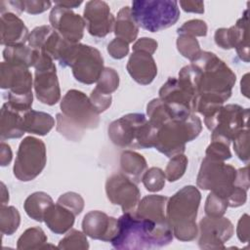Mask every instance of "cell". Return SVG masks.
<instances>
[{"mask_svg": "<svg viewBox=\"0 0 250 250\" xmlns=\"http://www.w3.org/2000/svg\"><path fill=\"white\" fill-rule=\"evenodd\" d=\"M178 80L194 98V112L206 117L230 98L236 76L214 53L201 51L190 64L180 70Z\"/></svg>", "mask_w": 250, "mask_h": 250, "instance_id": "1", "label": "cell"}, {"mask_svg": "<svg viewBox=\"0 0 250 250\" xmlns=\"http://www.w3.org/2000/svg\"><path fill=\"white\" fill-rule=\"evenodd\" d=\"M22 10L30 15H37L47 11L51 8V1H39V0H29V1H21Z\"/></svg>", "mask_w": 250, "mask_h": 250, "instance_id": "47", "label": "cell"}, {"mask_svg": "<svg viewBox=\"0 0 250 250\" xmlns=\"http://www.w3.org/2000/svg\"><path fill=\"white\" fill-rule=\"evenodd\" d=\"M39 51L23 45H16V46H7L3 50V58L4 62H12V63H20L25 65L26 67L34 66L38 56Z\"/></svg>", "mask_w": 250, "mask_h": 250, "instance_id": "30", "label": "cell"}, {"mask_svg": "<svg viewBox=\"0 0 250 250\" xmlns=\"http://www.w3.org/2000/svg\"><path fill=\"white\" fill-rule=\"evenodd\" d=\"M248 117L249 108L229 104L221 106L213 114L204 117V123L212 132V142H220L229 146L240 131L248 128Z\"/></svg>", "mask_w": 250, "mask_h": 250, "instance_id": "9", "label": "cell"}, {"mask_svg": "<svg viewBox=\"0 0 250 250\" xmlns=\"http://www.w3.org/2000/svg\"><path fill=\"white\" fill-rule=\"evenodd\" d=\"M215 43L222 49L235 48L240 60L249 62V36H248V10L236 23L229 28H218L214 35Z\"/></svg>", "mask_w": 250, "mask_h": 250, "instance_id": "14", "label": "cell"}, {"mask_svg": "<svg viewBox=\"0 0 250 250\" xmlns=\"http://www.w3.org/2000/svg\"><path fill=\"white\" fill-rule=\"evenodd\" d=\"M248 76L249 74L246 73L243 78L241 79V93L246 97L248 98L249 95H248Z\"/></svg>", "mask_w": 250, "mask_h": 250, "instance_id": "56", "label": "cell"}, {"mask_svg": "<svg viewBox=\"0 0 250 250\" xmlns=\"http://www.w3.org/2000/svg\"><path fill=\"white\" fill-rule=\"evenodd\" d=\"M59 62L63 67L69 66L74 78L88 85L97 82L104 68L100 51L81 43H69Z\"/></svg>", "mask_w": 250, "mask_h": 250, "instance_id": "8", "label": "cell"}, {"mask_svg": "<svg viewBox=\"0 0 250 250\" xmlns=\"http://www.w3.org/2000/svg\"><path fill=\"white\" fill-rule=\"evenodd\" d=\"M235 186L242 188L246 190L249 189V177H248V167H243L237 170Z\"/></svg>", "mask_w": 250, "mask_h": 250, "instance_id": "52", "label": "cell"}, {"mask_svg": "<svg viewBox=\"0 0 250 250\" xmlns=\"http://www.w3.org/2000/svg\"><path fill=\"white\" fill-rule=\"evenodd\" d=\"M180 5L182 9L188 13H204V3L202 1H180Z\"/></svg>", "mask_w": 250, "mask_h": 250, "instance_id": "51", "label": "cell"}, {"mask_svg": "<svg viewBox=\"0 0 250 250\" xmlns=\"http://www.w3.org/2000/svg\"><path fill=\"white\" fill-rule=\"evenodd\" d=\"M159 99L181 117L194 112V98L182 86L178 78L170 77L159 90Z\"/></svg>", "mask_w": 250, "mask_h": 250, "instance_id": "18", "label": "cell"}, {"mask_svg": "<svg viewBox=\"0 0 250 250\" xmlns=\"http://www.w3.org/2000/svg\"><path fill=\"white\" fill-rule=\"evenodd\" d=\"M89 98L91 103L93 104V105L95 106L96 110L99 113L105 111L111 105V102H112L111 95L103 94L100 91H98L96 88L91 92Z\"/></svg>", "mask_w": 250, "mask_h": 250, "instance_id": "46", "label": "cell"}, {"mask_svg": "<svg viewBox=\"0 0 250 250\" xmlns=\"http://www.w3.org/2000/svg\"><path fill=\"white\" fill-rule=\"evenodd\" d=\"M57 203L69 209L75 216L79 215L84 209V199L80 194L73 191H68L62 194L58 198Z\"/></svg>", "mask_w": 250, "mask_h": 250, "instance_id": "40", "label": "cell"}, {"mask_svg": "<svg viewBox=\"0 0 250 250\" xmlns=\"http://www.w3.org/2000/svg\"><path fill=\"white\" fill-rule=\"evenodd\" d=\"M120 167L122 173L138 184L147 167L146 158L133 150H124L120 155Z\"/></svg>", "mask_w": 250, "mask_h": 250, "instance_id": "28", "label": "cell"}, {"mask_svg": "<svg viewBox=\"0 0 250 250\" xmlns=\"http://www.w3.org/2000/svg\"><path fill=\"white\" fill-rule=\"evenodd\" d=\"M62 113L57 114V131L72 142H79L86 129L100 124V113L81 91L68 90L61 101Z\"/></svg>", "mask_w": 250, "mask_h": 250, "instance_id": "3", "label": "cell"}, {"mask_svg": "<svg viewBox=\"0 0 250 250\" xmlns=\"http://www.w3.org/2000/svg\"><path fill=\"white\" fill-rule=\"evenodd\" d=\"M49 21L51 26L57 30L66 41L79 43L83 38L86 26L84 19L69 9L55 5L52 8Z\"/></svg>", "mask_w": 250, "mask_h": 250, "instance_id": "16", "label": "cell"}, {"mask_svg": "<svg viewBox=\"0 0 250 250\" xmlns=\"http://www.w3.org/2000/svg\"><path fill=\"white\" fill-rule=\"evenodd\" d=\"M198 227V246L201 249H225V242L233 234V226L225 217L206 216L200 220Z\"/></svg>", "mask_w": 250, "mask_h": 250, "instance_id": "15", "label": "cell"}, {"mask_svg": "<svg viewBox=\"0 0 250 250\" xmlns=\"http://www.w3.org/2000/svg\"><path fill=\"white\" fill-rule=\"evenodd\" d=\"M207 24L202 20H189L186 21L177 30L178 34H188L193 37L196 36H206L207 34Z\"/></svg>", "mask_w": 250, "mask_h": 250, "instance_id": "43", "label": "cell"}, {"mask_svg": "<svg viewBox=\"0 0 250 250\" xmlns=\"http://www.w3.org/2000/svg\"><path fill=\"white\" fill-rule=\"evenodd\" d=\"M167 201L168 197L163 195H146L139 201L135 213L142 218L151 220L157 224L168 223L166 219Z\"/></svg>", "mask_w": 250, "mask_h": 250, "instance_id": "25", "label": "cell"}, {"mask_svg": "<svg viewBox=\"0 0 250 250\" xmlns=\"http://www.w3.org/2000/svg\"><path fill=\"white\" fill-rule=\"evenodd\" d=\"M246 200H247V190L235 186L232 192L228 198V205L229 207L236 208V207L242 206L246 202Z\"/></svg>", "mask_w": 250, "mask_h": 250, "instance_id": "48", "label": "cell"}, {"mask_svg": "<svg viewBox=\"0 0 250 250\" xmlns=\"http://www.w3.org/2000/svg\"><path fill=\"white\" fill-rule=\"evenodd\" d=\"M47 235L39 227H33L25 229L18 239L17 248L21 250L26 249H43L48 245Z\"/></svg>", "mask_w": 250, "mask_h": 250, "instance_id": "32", "label": "cell"}, {"mask_svg": "<svg viewBox=\"0 0 250 250\" xmlns=\"http://www.w3.org/2000/svg\"><path fill=\"white\" fill-rule=\"evenodd\" d=\"M165 173L158 167H151L146 170L143 177L142 182L145 188L151 192H157L161 190L165 186Z\"/></svg>", "mask_w": 250, "mask_h": 250, "instance_id": "36", "label": "cell"}, {"mask_svg": "<svg viewBox=\"0 0 250 250\" xmlns=\"http://www.w3.org/2000/svg\"><path fill=\"white\" fill-rule=\"evenodd\" d=\"M173 236L168 223L157 224L129 212L119 217L118 232L111 245L118 250L154 249L168 245Z\"/></svg>", "mask_w": 250, "mask_h": 250, "instance_id": "2", "label": "cell"}, {"mask_svg": "<svg viewBox=\"0 0 250 250\" xmlns=\"http://www.w3.org/2000/svg\"><path fill=\"white\" fill-rule=\"evenodd\" d=\"M54 126L55 119L47 112L29 109L23 113V128L27 133L45 136Z\"/></svg>", "mask_w": 250, "mask_h": 250, "instance_id": "27", "label": "cell"}, {"mask_svg": "<svg viewBox=\"0 0 250 250\" xmlns=\"http://www.w3.org/2000/svg\"><path fill=\"white\" fill-rule=\"evenodd\" d=\"M157 46L158 43L154 39L148 37H142L133 44L132 48L133 51H143L150 55H153L157 49Z\"/></svg>", "mask_w": 250, "mask_h": 250, "instance_id": "49", "label": "cell"}, {"mask_svg": "<svg viewBox=\"0 0 250 250\" xmlns=\"http://www.w3.org/2000/svg\"><path fill=\"white\" fill-rule=\"evenodd\" d=\"M202 130V122L194 113L187 117L171 118L155 129L154 145L167 157L184 153L186 144L196 139Z\"/></svg>", "mask_w": 250, "mask_h": 250, "instance_id": "5", "label": "cell"}, {"mask_svg": "<svg viewBox=\"0 0 250 250\" xmlns=\"http://www.w3.org/2000/svg\"><path fill=\"white\" fill-rule=\"evenodd\" d=\"M9 201V191L4 183H1V205H5Z\"/></svg>", "mask_w": 250, "mask_h": 250, "instance_id": "55", "label": "cell"}, {"mask_svg": "<svg viewBox=\"0 0 250 250\" xmlns=\"http://www.w3.org/2000/svg\"><path fill=\"white\" fill-rule=\"evenodd\" d=\"M82 229L93 239L111 242L118 232V220L102 211H90L83 218Z\"/></svg>", "mask_w": 250, "mask_h": 250, "instance_id": "20", "label": "cell"}, {"mask_svg": "<svg viewBox=\"0 0 250 250\" xmlns=\"http://www.w3.org/2000/svg\"><path fill=\"white\" fill-rule=\"evenodd\" d=\"M59 249H88L89 243L87 240V235L77 229H70L65 236L60 240Z\"/></svg>", "mask_w": 250, "mask_h": 250, "instance_id": "37", "label": "cell"}, {"mask_svg": "<svg viewBox=\"0 0 250 250\" xmlns=\"http://www.w3.org/2000/svg\"><path fill=\"white\" fill-rule=\"evenodd\" d=\"M82 4V1H56L55 5L65 8V9H72L77 8Z\"/></svg>", "mask_w": 250, "mask_h": 250, "instance_id": "54", "label": "cell"}, {"mask_svg": "<svg viewBox=\"0 0 250 250\" xmlns=\"http://www.w3.org/2000/svg\"><path fill=\"white\" fill-rule=\"evenodd\" d=\"M54 203L52 197L44 191H36L27 196L23 203L25 213L37 222H43L48 207Z\"/></svg>", "mask_w": 250, "mask_h": 250, "instance_id": "31", "label": "cell"}, {"mask_svg": "<svg viewBox=\"0 0 250 250\" xmlns=\"http://www.w3.org/2000/svg\"><path fill=\"white\" fill-rule=\"evenodd\" d=\"M175 0H135L131 14L138 26L157 32L174 25L180 18V9Z\"/></svg>", "mask_w": 250, "mask_h": 250, "instance_id": "7", "label": "cell"}, {"mask_svg": "<svg viewBox=\"0 0 250 250\" xmlns=\"http://www.w3.org/2000/svg\"><path fill=\"white\" fill-rule=\"evenodd\" d=\"M105 193L107 199L113 205H119L124 213L136 211L141 197L137 184L123 173H116L107 178Z\"/></svg>", "mask_w": 250, "mask_h": 250, "instance_id": "13", "label": "cell"}, {"mask_svg": "<svg viewBox=\"0 0 250 250\" xmlns=\"http://www.w3.org/2000/svg\"><path fill=\"white\" fill-rule=\"evenodd\" d=\"M34 68L33 86L36 98L42 104H56L61 99V89L54 60L49 55L40 52Z\"/></svg>", "mask_w": 250, "mask_h": 250, "instance_id": "12", "label": "cell"}, {"mask_svg": "<svg viewBox=\"0 0 250 250\" xmlns=\"http://www.w3.org/2000/svg\"><path fill=\"white\" fill-rule=\"evenodd\" d=\"M25 133L23 128V114L12 108L5 103L1 108L0 135L1 140L19 139Z\"/></svg>", "mask_w": 250, "mask_h": 250, "instance_id": "26", "label": "cell"}, {"mask_svg": "<svg viewBox=\"0 0 250 250\" xmlns=\"http://www.w3.org/2000/svg\"><path fill=\"white\" fill-rule=\"evenodd\" d=\"M200 200V191L194 186H186L168 198L166 219L178 240L191 241L198 235L196 217Z\"/></svg>", "mask_w": 250, "mask_h": 250, "instance_id": "4", "label": "cell"}, {"mask_svg": "<svg viewBox=\"0 0 250 250\" xmlns=\"http://www.w3.org/2000/svg\"><path fill=\"white\" fill-rule=\"evenodd\" d=\"M206 156L225 161L231 158V152L228 145L220 142H211V144L206 148Z\"/></svg>", "mask_w": 250, "mask_h": 250, "instance_id": "44", "label": "cell"}, {"mask_svg": "<svg viewBox=\"0 0 250 250\" xmlns=\"http://www.w3.org/2000/svg\"><path fill=\"white\" fill-rule=\"evenodd\" d=\"M126 68L130 76L141 85L150 84L157 74V66L152 55L143 51H133Z\"/></svg>", "mask_w": 250, "mask_h": 250, "instance_id": "22", "label": "cell"}, {"mask_svg": "<svg viewBox=\"0 0 250 250\" xmlns=\"http://www.w3.org/2000/svg\"><path fill=\"white\" fill-rule=\"evenodd\" d=\"M75 217L66 207L59 203H53L46 210L43 221L51 231L57 234H62L73 227Z\"/></svg>", "mask_w": 250, "mask_h": 250, "instance_id": "24", "label": "cell"}, {"mask_svg": "<svg viewBox=\"0 0 250 250\" xmlns=\"http://www.w3.org/2000/svg\"><path fill=\"white\" fill-rule=\"evenodd\" d=\"M33 102V94H14V93H8V104L20 112H26L29 109H31Z\"/></svg>", "mask_w": 250, "mask_h": 250, "instance_id": "42", "label": "cell"}, {"mask_svg": "<svg viewBox=\"0 0 250 250\" xmlns=\"http://www.w3.org/2000/svg\"><path fill=\"white\" fill-rule=\"evenodd\" d=\"M20 223H21V215L16 207L1 205L0 229L2 234L12 235L18 229Z\"/></svg>", "mask_w": 250, "mask_h": 250, "instance_id": "33", "label": "cell"}, {"mask_svg": "<svg viewBox=\"0 0 250 250\" xmlns=\"http://www.w3.org/2000/svg\"><path fill=\"white\" fill-rule=\"evenodd\" d=\"M107 52L113 59L121 60L129 54V43L116 37L108 43Z\"/></svg>", "mask_w": 250, "mask_h": 250, "instance_id": "45", "label": "cell"}, {"mask_svg": "<svg viewBox=\"0 0 250 250\" xmlns=\"http://www.w3.org/2000/svg\"><path fill=\"white\" fill-rule=\"evenodd\" d=\"M107 133L110 141L120 147H153L155 129L143 113H128L112 121Z\"/></svg>", "mask_w": 250, "mask_h": 250, "instance_id": "6", "label": "cell"}, {"mask_svg": "<svg viewBox=\"0 0 250 250\" xmlns=\"http://www.w3.org/2000/svg\"><path fill=\"white\" fill-rule=\"evenodd\" d=\"M233 148L238 158L244 162L249 161V131L248 128L240 131L233 138Z\"/></svg>", "mask_w": 250, "mask_h": 250, "instance_id": "41", "label": "cell"}, {"mask_svg": "<svg viewBox=\"0 0 250 250\" xmlns=\"http://www.w3.org/2000/svg\"><path fill=\"white\" fill-rule=\"evenodd\" d=\"M237 170L224 161L205 156L201 162L196 185L227 199L235 187Z\"/></svg>", "mask_w": 250, "mask_h": 250, "instance_id": "10", "label": "cell"}, {"mask_svg": "<svg viewBox=\"0 0 250 250\" xmlns=\"http://www.w3.org/2000/svg\"><path fill=\"white\" fill-rule=\"evenodd\" d=\"M32 74L28 67L20 63L1 62L0 87L14 94H28L32 92Z\"/></svg>", "mask_w": 250, "mask_h": 250, "instance_id": "21", "label": "cell"}, {"mask_svg": "<svg viewBox=\"0 0 250 250\" xmlns=\"http://www.w3.org/2000/svg\"><path fill=\"white\" fill-rule=\"evenodd\" d=\"M119 86V75L111 67H104L97 81L96 89L103 94L111 95Z\"/></svg>", "mask_w": 250, "mask_h": 250, "instance_id": "35", "label": "cell"}, {"mask_svg": "<svg viewBox=\"0 0 250 250\" xmlns=\"http://www.w3.org/2000/svg\"><path fill=\"white\" fill-rule=\"evenodd\" d=\"M83 19L92 36L104 37L114 29L115 18L104 1H88L83 12Z\"/></svg>", "mask_w": 250, "mask_h": 250, "instance_id": "17", "label": "cell"}, {"mask_svg": "<svg viewBox=\"0 0 250 250\" xmlns=\"http://www.w3.org/2000/svg\"><path fill=\"white\" fill-rule=\"evenodd\" d=\"M113 30L116 37L121 38L128 43H132L137 39L139 26L132 17L130 7L125 6L119 10Z\"/></svg>", "mask_w": 250, "mask_h": 250, "instance_id": "29", "label": "cell"}, {"mask_svg": "<svg viewBox=\"0 0 250 250\" xmlns=\"http://www.w3.org/2000/svg\"><path fill=\"white\" fill-rule=\"evenodd\" d=\"M28 46L49 55L53 60L59 61L68 41H66L51 25H40L35 27L28 36Z\"/></svg>", "mask_w": 250, "mask_h": 250, "instance_id": "19", "label": "cell"}, {"mask_svg": "<svg viewBox=\"0 0 250 250\" xmlns=\"http://www.w3.org/2000/svg\"><path fill=\"white\" fill-rule=\"evenodd\" d=\"M1 45H23L28 40V29L19 16L12 12L1 13L0 18Z\"/></svg>", "mask_w": 250, "mask_h": 250, "instance_id": "23", "label": "cell"}, {"mask_svg": "<svg viewBox=\"0 0 250 250\" xmlns=\"http://www.w3.org/2000/svg\"><path fill=\"white\" fill-rule=\"evenodd\" d=\"M47 162L46 146L35 137H25L20 144L13 172L21 182L34 180L45 168Z\"/></svg>", "mask_w": 250, "mask_h": 250, "instance_id": "11", "label": "cell"}, {"mask_svg": "<svg viewBox=\"0 0 250 250\" xmlns=\"http://www.w3.org/2000/svg\"><path fill=\"white\" fill-rule=\"evenodd\" d=\"M176 44L180 54L183 57L188 59L190 62L194 61L202 51L196 37H193L191 35L178 34Z\"/></svg>", "mask_w": 250, "mask_h": 250, "instance_id": "34", "label": "cell"}, {"mask_svg": "<svg viewBox=\"0 0 250 250\" xmlns=\"http://www.w3.org/2000/svg\"><path fill=\"white\" fill-rule=\"evenodd\" d=\"M228 207L229 205L226 198L219 196L211 191L206 198L204 211L207 217L219 218L224 216Z\"/></svg>", "mask_w": 250, "mask_h": 250, "instance_id": "39", "label": "cell"}, {"mask_svg": "<svg viewBox=\"0 0 250 250\" xmlns=\"http://www.w3.org/2000/svg\"><path fill=\"white\" fill-rule=\"evenodd\" d=\"M236 234L237 238L243 242L246 243L249 240V215L243 214L237 224L236 228Z\"/></svg>", "mask_w": 250, "mask_h": 250, "instance_id": "50", "label": "cell"}, {"mask_svg": "<svg viewBox=\"0 0 250 250\" xmlns=\"http://www.w3.org/2000/svg\"><path fill=\"white\" fill-rule=\"evenodd\" d=\"M188 157L184 154H177L171 157L165 169V177L169 182H176L182 178L188 167Z\"/></svg>", "mask_w": 250, "mask_h": 250, "instance_id": "38", "label": "cell"}, {"mask_svg": "<svg viewBox=\"0 0 250 250\" xmlns=\"http://www.w3.org/2000/svg\"><path fill=\"white\" fill-rule=\"evenodd\" d=\"M13 157L12 149L10 146L4 142L0 145V164L1 166H7L10 164Z\"/></svg>", "mask_w": 250, "mask_h": 250, "instance_id": "53", "label": "cell"}]
</instances>
